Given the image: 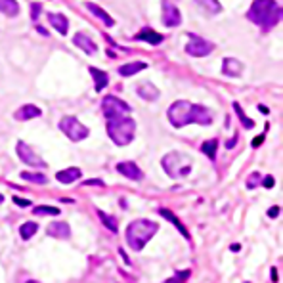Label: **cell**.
Listing matches in <instances>:
<instances>
[{"mask_svg": "<svg viewBox=\"0 0 283 283\" xmlns=\"http://www.w3.org/2000/svg\"><path fill=\"white\" fill-rule=\"evenodd\" d=\"M117 170H119V174H123L124 178L134 180V182H138V180L144 178L142 169L136 163H132V161H123V163H119V165H117Z\"/></svg>", "mask_w": 283, "mask_h": 283, "instance_id": "8fae6325", "label": "cell"}, {"mask_svg": "<svg viewBox=\"0 0 283 283\" xmlns=\"http://www.w3.org/2000/svg\"><path fill=\"white\" fill-rule=\"evenodd\" d=\"M35 215H38V217H57L61 210L57 207H48V205H40V207H35V210H33Z\"/></svg>", "mask_w": 283, "mask_h": 283, "instance_id": "f546056e", "label": "cell"}, {"mask_svg": "<svg viewBox=\"0 0 283 283\" xmlns=\"http://www.w3.org/2000/svg\"><path fill=\"white\" fill-rule=\"evenodd\" d=\"M21 178L27 180V182H33V184H38V186H44L48 182V178L40 172H21Z\"/></svg>", "mask_w": 283, "mask_h": 283, "instance_id": "83f0119b", "label": "cell"}, {"mask_svg": "<svg viewBox=\"0 0 283 283\" xmlns=\"http://www.w3.org/2000/svg\"><path fill=\"white\" fill-rule=\"evenodd\" d=\"M262 142H264V134H260L258 138H255V140H253V148H258Z\"/></svg>", "mask_w": 283, "mask_h": 283, "instance_id": "74e56055", "label": "cell"}, {"mask_svg": "<svg viewBox=\"0 0 283 283\" xmlns=\"http://www.w3.org/2000/svg\"><path fill=\"white\" fill-rule=\"evenodd\" d=\"M136 94L140 96L142 100H146V102H155L159 98V90H157V86L151 85V83H142V85L136 86Z\"/></svg>", "mask_w": 283, "mask_h": 283, "instance_id": "9a60e30c", "label": "cell"}, {"mask_svg": "<svg viewBox=\"0 0 283 283\" xmlns=\"http://www.w3.org/2000/svg\"><path fill=\"white\" fill-rule=\"evenodd\" d=\"M46 234L54 239H67L71 236V228L67 222H52L50 226L46 228Z\"/></svg>", "mask_w": 283, "mask_h": 283, "instance_id": "7c38bea8", "label": "cell"}, {"mask_svg": "<svg viewBox=\"0 0 283 283\" xmlns=\"http://www.w3.org/2000/svg\"><path fill=\"white\" fill-rule=\"evenodd\" d=\"M88 71H90V75H92V79H94V90L96 92H102L105 86H107V83H109L107 73L102 71V69H96V67H90Z\"/></svg>", "mask_w": 283, "mask_h": 283, "instance_id": "d6986e66", "label": "cell"}, {"mask_svg": "<svg viewBox=\"0 0 283 283\" xmlns=\"http://www.w3.org/2000/svg\"><path fill=\"white\" fill-rule=\"evenodd\" d=\"M258 111H262V113H268V107H264V105H258Z\"/></svg>", "mask_w": 283, "mask_h": 283, "instance_id": "60d3db41", "label": "cell"}, {"mask_svg": "<svg viewBox=\"0 0 283 283\" xmlns=\"http://www.w3.org/2000/svg\"><path fill=\"white\" fill-rule=\"evenodd\" d=\"M102 111L107 119H115V117L128 115L132 111V107L123 100H119L117 96H105L104 102H102Z\"/></svg>", "mask_w": 283, "mask_h": 283, "instance_id": "52a82bcc", "label": "cell"}, {"mask_svg": "<svg viewBox=\"0 0 283 283\" xmlns=\"http://www.w3.org/2000/svg\"><path fill=\"white\" fill-rule=\"evenodd\" d=\"M189 275H191V270H178L172 277H169L167 281L163 283H186L189 279Z\"/></svg>", "mask_w": 283, "mask_h": 283, "instance_id": "4dcf8cb0", "label": "cell"}, {"mask_svg": "<svg viewBox=\"0 0 283 283\" xmlns=\"http://www.w3.org/2000/svg\"><path fill=\"white\" fill-rule=\"evenodd\" d=\"M232 105H234V111L237 113V117H239V121H241V124H243L245 128H253V126H255V121H251V119L247 117L245 111L241 109V105L237 104V102H234Z\"/></svg>", "mask_w": 283, "mask_h": 283, "instance_id": "f1b7e54d", "label": "cell"}, {"mask_svg": "<svg viewBox=\"0 0 283 283\" xmlns=\"http://www.w3.org/2000/svg\"><path fill=\"white\" fill-rule=\"evenodd\" d=\"M222 73L226 77H239L243 73V63L236 57H224L222 61Z\"/></svg>", "mask_w": 283, "mask_h": 283, "instance_id": "4fadbf2b", "label": "cell"}, {"mask_svg": "<svg viewBox=\"0 0 283 283\" xmlns=\"http://www.w3.org/2000/svg\"><path fill=\"white\" fill-rule=\"evenodd\" d=\"M169 121L172 126L176 128H182L186 124H210L213 123V113L208 107H203V105L191 104V102H186V100H178L169 107Z\"/></svg>", "mask_w": 283, "mask_h": 283, "instance_id": "6da1fadb", "label": "cell"}, {"mask_svg": "<svg viewBox=\"0 0 283 283\" xmlns=\"http://www.w3.org/2000/svg\"><path fill=\"white\" fill-rule=\"evenodd\" d=\"M48 21H50V25L56 29L59 35H67V29H69V21L63 14H56V12H52V14H48Z\"/></svg>", "mask_w": 283, "mask_h": 283, "instance_id": "e0dca14e", "label": "cell"}, {"mask_svg": "<svg viewBox=\"0 0 283 283\" xmlns=\"http://www.w3.org/2000/svg\"><path fill=\"white\" fill-rule=\"evenodd\" d=\"M236 144H237V138H232V140H228L226 142V150H232V148H234Z\"/></svg>", "mask_w": 283, "mask_h": 283, "instance_id": "f35d334b", "label": "cell"}, {"mask_svg": "<svg viewBox=\"0 0 283 283\" xmlns=\"http://www.w3.org/2000/svg\"><path fill=\"white\" fill-rule=\"evenodd\" d=\"M86 8L90 10V12L94 14L96 18H100V19H102V21H104V23H105V25H107V27H113V25H115L113 18H111L109 14H105V10H102V8H100V6H96V4H92V2H88V4H86Z\"/></svg>", "mask_w": 283, "mask_h": 283, "instance_id": "603a6c76", "label": "cell"}, {"mask_svg": "<svg viewBox=\"0 0 283 283\" xmlns=\"http://www.w3.org/2000/svg\"><path fill=\"white\" fill-rule=\"evenodd\" d=\"M272 281H277V268H272Z\"/></svg>", "mask_w": 283, "mask_h": 283, "instance_id": "ab89813d", "label": "cell"}, {"mask_svg": "<svg viewBox=\"0 0 283 283\" xmlns=\"http://www.w3.org/2000/svg\"><path fill=\"white\" fill-rule=\"evenodd\" d=\"M2 203H4V195H2V193H0V205H2Z\"/></svg>", "mask_w": 283, "mask_h": 283, "instance_id": "b9f144b4", "label": "cell"}, {"mask_svg": "<svg viewBox=\"0 0 283 283\" xmlns=\"http://www.w3.org/2000/svg\"><path fill=\"white\" fill-rule=\"evenodd\" d=\"M217 150H218V140L217 138H213V140H207L201 144V151L207 155L210 161L217 159Z\"/></svg>", "mask_w": 283, "mask_h": 283, "instance_id": "d4e9b609", "label": "cell"}, {"mask_svg": "<svg viewBox=\"0 0 283 283\" xmlns=\"http://www.w3.org/2000/svg\"><path fill=\"white\" fill-rule=\"evenodd\" d=\"M14 203L19 205V207H29V205H31V201H27V199H19V197H14Z\"/></svg>", "mask_w": 283, "mask_h": 283, "instance_id": "e575fe53", "label": "cell"}, {"mask_svg": "<svg viewBox=\"0 0 283 283\" xmlns=\"http://www.w3.org/2000/svg\"><path fill=\"white\" fill-rule=\"evenodd\" d=\"M40 109H38L37 105L33 104H25L21 105L18 111L14 113V117H16V121H31V119H35V117H40Z\"/></svg>", "mask_w": 283, "mask_h": 283, "instance_id": "2e32d148", "label": "cell"}, {"mask_svg": "<svg viewBox=\"0 0 283 283\" xmlns=\"http://www.w3.org/2000/svg\"><path fill=\"white\" fill-rule=\"evenodd\" d=\"M148 67V63L144 61H130V63H124V65L119 67V75L121 77H132L136 73H140Z\"/></svg>", "mask_w": 283, "mask_h": 283, "instance_id": "7402d4cb", "label": "cell"}, {"mask_svg": "<svg viewBox=\"0 0 283 283\" xmlns=\"http://www.w3.org/2000/svg\"><path fill=\"white\" fill-rule=\"evenodd\" d=\"M159 215H161V217H163V218H167L169 222H172L174 226L178 228V232H180V234H182V236L186 237V239H189V232H188V228H186V226H184V224H182V222H180L178 218H176V215H174V213H170L169 208L161 207V208H159Z\"/></svg>", "mask_w": 283, "mask_h": 283, "instance_id": "44dd1931", "label": "cell"}, {"mask_svg": "<svg viewBox=\"0 0 283 283\" xmlns=\"http://www.w3.org/2000/svg\"><path fill=\"white\" fill-rule=\"evenodd\" d=\"M96 215L100 217V220L104 222V226L111 232V234H117L119 232V226H117V218L115 217H109V215H105L104 210H100V208H96Z\"/></svg>", "mask_w": 283, "mask_h": 283, "instance_id": "cb8c5ba5", "label": "cell"}, {"mask_svg": "<svg viewBox=\"0 0 283 283\" xmlns=\"http://www.w3.org/2000/svg\"><path fill=\"white\" fill-rule=\"evenodd\" d=\"M134 132H136V123H134V119H130L128 115L107 119V134H109V138L117 146L130 144L134 140Z\"/></svg>", "mask_w": 283, "mask_h": 283, "instance_id": "277c9868", "label": "cell"}, {"mask_svg": "<svg viewBox=\"0 0 283 283\" xmlns=\"http://www.w3.org/2000/svg\"><path fill=\"white\" fill-rule=\"evenodd\" d=\"M281 6L274 0H256L251 4V8L247 12V18L264 31H270L272 27H275L281 21Z\"/></svg>", "mask_w": 283, "mask_h": 283, "instance_id": "7a4b0ae2", "label": "cell"}, {"mask_svg": "<svg viewBox=\"0 0 283 283\" xmlns=\"http://www.w3.org/2000/svg\"><path fill=\"white\" fill-rule=\"evenodd\" d=\"M16 151H18L19 159L23 161L25 165H29V167H33V169H44V167H46L44 159H42L38 153H35V150H33V148H29L25 142H18Z\"/></svg>", "mask_w": 283, "mask_h": 283, "instance_id": "9c48e42d", "label": "cell"}, {"mask_svg": "<svg viewBox=\"0 0 283 283\" xmlns=\"http://www.w3.org/2000/svg\"><path fill=\"white\" fill-rule=\"evenodd\" d=\"M245 283H249V281H245Z\"/></svg>", "mask_w": 283, "mask_h": 283, "instance_id": "ee69618b", "label": "cell"}, {"mask_svg": "<svg viewBox=\"0 0 283 283\" xmlns=\"http://www.w3.org/2000/svg\"><path fill=\"white\" fill-rule=\"evenodd\" d=\"M73 42H75L77 48H81V50L86 52V54H96V52H98L96 42L88 37V35H85V33H77L75 37H73Z\"/></svg>", "mask_w": 283, "mask_h": 283, "instance_id": "5bb4252c", "label": "cell"}, {"mask_svg": "<svg viewBox=\"0 0 283 283\" xmlns=\"http://www.w3.org/2000/svg\"><path fill=\"white\" fill-rule=\"evenodd\" d=\"M27 283H38V281H35V279H29V281Z\"/></svg>", "mask_w": 283, "mask_h": 283, "instance_id": "7bdbcfd3", "label": "cell"}, {"mask_svg": "<svg viewBox=\"0 0 283 283\" xmlns=\"http://www.w3.org/2000/svg\"><path fill=\"white\" fill-rule=\"evenodd\" d=\"M161 165H163V170L167 172V176H170L172 180L184 178L191 172V159L180 151L167 153L161 161Z\"/></svg>", "mask_w": 283, "mask_h": 283, "instance_id": "5b68a950", "label": "cell"}, {"mask_svg": "<svg viewBox=\"0 0 283 283\" xmlns=\"http://www.w3.org/2000/svg\"><path fill=\"white\" fill-rule=\"evenodd\" d=\"M163 23L167 27H178L182 23V14L176 4L172 2H163Z\"/></svg>", "mask_w": 283, "mask_h": 283, "instance_id": "30bf717a", "label": "cell"}, {"mask_svg": "<svg viewBox=\"0 0 283 283\" xmlns=\"http://www.w3.org/2000/svg\"><path fill=\"white\" fill-rule=\"evenodd\" d=\"M40 8H42V4H40V2H37V4H31V10H33V12H31V18L37 19L38 16H40Z\"/></svg>", "mask_w": 283, "mask_h": 283, "instance_id": "d6a6232c", "label": "cell"}, {"mask_svg": "<svg viewBox=\"0 0 283 283\" xmlns=\"http://www.w3.org/2000/svg\"><path fill=\"white\" fill-rule=\"evenodd\" d=\"M157 230H159V226L153 220H146V218L134 220L132 224L126 228V243L132 251H142L148 245L151 237L157 234Z\"/></svg>", "mask_w": 283, "mask_h": 283, "instance_id": "3957f363", "label": "cell"}, {"mask_svg": "<svg viewBox=\"0 0 283 283\" xmlns=\"http://www.w3.org/2000/svg\"><path fill=\"white\" fill-rule=\"evenodd\" d=\"M0 12H4L10 18H14V16H18L19 4L16 0H0Z\"/></svg>", "mask_w": 283, "mask_h": 283, "instance_id": "4316f807", "label": "cell"}, {"mask_svg": "<svg viewBox=\"0 0 283 283\" xmlns=\"http://www.w3.org/2000/svg\"><path fill=\"white\" fill-rule=\"evenodd\" d=\"M136 40H142V42H150V44H161L163 42V35H159L157 31H153V29L150 27H146V29H142L140 33H136Z\"/></svg>", "mask_w": 283, "mask_h": 283, "instance_id": "ac0fdd59", "label": "cell"}, {"mask_svg": "<svg viewBox=\"0 0 283 283\" xmlns=\"http://www.w3.org/2000/svg\"><path fill=\"white\" fill-rule=\"evenodd\" d=\"M81 169L79 167H71V169H65V170H59L56 174V178L61 182V184H73L77 180L81 178Z\"/></svg>", "mask_w": 283, "mask_h": 283, "instance_id": "ffe728a7", "label": "cell"}, {"mask_svg": "<svg viewBox=\"0 0 283 283\" xmlns=\"http://www.w3.org/2000/svg\"><path fill=\"white\" fill-rule=\"evenodd\" d=\"M260 180H262V176H260L258 172H253V174L249 176V180H247V188H249V189L256 188V186L260 184Z\"/></svg>", "mask_w": 283, "mask_h": 283, "instance_id": "1f68e13d", "label": "cell"}, {"mask_svg": "<svg viewBox=\"0 0 283 283\" xmlns=\"http://www.w3.org/2000/svg\"><path fill=\"white\" fill-rule=\"evenodd\" d=\"M59 130L65 134L71 142L85 140V138H88V134H90L88 126H85L77 117H63L59 121Z\"/></svg>", "mask_w": 283, "mask_h": 283, "instance_id": "8992f818", "label": "cell"}, {"mask_svg": "<svg viewBox=\"0 0 283 283\" xmlns=\"http://www.w3.org/2000/svg\"><path fill=\"white\" fill-rule=\"evenodd\" d=\"M260 184L266 186V188H272V186H274V176H266V178H262Z\"/></svg>", "mask_w": 283, "mask_h": 283, "instance_id": "836d02e7", "label": "cell"}, {"mask_svg": "<svg viewBox=\"0 0 283 283\" xmlns=\"http://www.w3.org/2000/svg\"><path fill=\"white\" fill-rule=\"evenodd\" d=\"M279 213H281V208H279V207H272L270 210H268V217H270V218H275L277 215H279Z\"/></svg>", "mask_w": 283, "mask_h": 283, "instance_id": "d590c367", "label": "cell"}, {"mask_svg": "<svg viewBox=\"0 0 283 283\" xmlns=\"http://www.w3.org/2000/svg\"><path fill=\"white\" fill-rule=\"evenodd\" d=\"M37 232H38V224H37V222H25L23 226H19V236H21V239H23V241L31 239V237L35 236Z\"/></svg>", "mask_w": 283, "mask_h": 283, "instance_id": "484cf974", "label": "cell"}, {"mask_svg": "<svg viewBox=\"0 0 283 283\" xmlns=\"http://www.w3.org/2000/svg\"><path fill=\"white\" fill-rule=\"evenodd\" d=\"M215 50V44L203 37L197 35H188V44H186V52L193 57H205Z\"/></svg>", "mask_w": 283, "mask_h": 283, "instance_id": "ba28073f", "label": "cell"}, {"mask_svg": "<svg viewBox=\"0 0 283 283\" xmlns=\"http://www.w3.org/2000/svg\"><path fill=\"white\" fill-rule=\"evenodd\" d=\"M85 184H88V186H92V184H96V186H104V182L100 178H92V180H86Z\"/></svg>", "mask_w": 283, "mask_h": 283, "instance_id": "8d00e7d4", "label": "cell"}]
</instances>
